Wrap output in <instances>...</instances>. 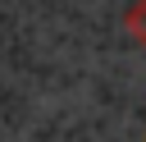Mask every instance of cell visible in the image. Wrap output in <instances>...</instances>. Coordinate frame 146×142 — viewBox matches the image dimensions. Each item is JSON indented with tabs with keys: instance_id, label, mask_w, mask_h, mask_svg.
Here are the masks:
<instances>
[{
	"instance_id": "cell-1",
	"label": "cell",
	"mask_w": 146,
	"mask_h": 142,
	"mask_svg": "<svg viewBox=\"0 0 146 142\" xmlns=\"http://www.w3.org/2000/svg\"><path fill=\"white\" fill-rule=\"evenodd\" d=\"M132 27H137V32H141V41H146V0L132 9Z\"/></svg>"
}]
</instances>
